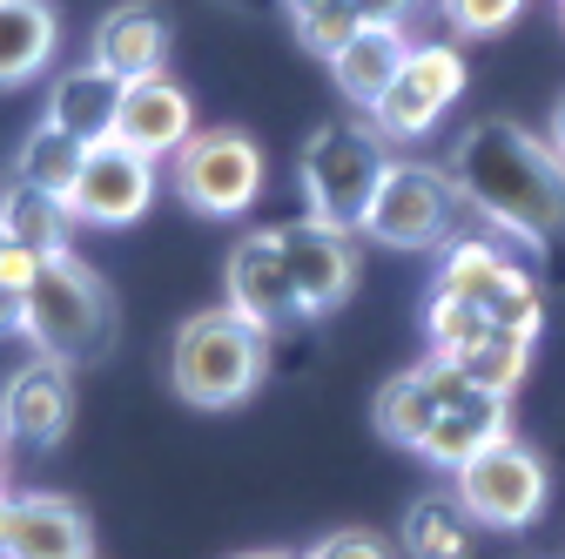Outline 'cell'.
<instances>
[{
	"label": "cell",
	"instance_id": "1",
	"mask_svg": "<svg viewBox=\"0 0 565 559\" xmlns=\"http://www.w3.org/2000/svg\"><path fill=\"white\" fill-rule=\"evenodd\" d=\"M451 182H458V202H471L491 230H505L519 243H545L565 230V162L525 122H505V115L471 122L451 149Z\"/></svg>",
	"mask_w": 565,
	"mask_h": 559
},
{
	"label": "cell",
	"instance_id": "2",
	"mask_svg": "<svg viewBox=\"0 0 565 559\" xmlns=\"http://www.w3.org/2000/svg\"><path fill=\"white\" fill-rule=\"evenodd\" d=\"M169 384L195 411H230V404H243L263 384V330L243 324L230 304L182 317V330L169 344Z\"/></svg>",
	"mask_w": 565,
	"mask_h": 559
},
{
	"label": "cell",
	"instance_id": "3",
	"mask_svg": "<svg viewBox=\"0 0 565 559\" xmlns=\"http://www.w3.org/2000/svg\"><path fill=\"white\" fill-rule=\"evenodd\" d=\"M391 156H384V135L358 128V122H323L303 156H297V182H303V209L310 223H330L343 236H364V217L377 202Z\"/></svg>",
	"mask_w": 565,
	"mask_h": 559
},
{
	"label": "cell",
	"instance_id": "4",
	"mask_svg": "<svg viewBox=\"0 0 565 559\" xmlns=\"http://www.w3.org/2000/svg\"><path fill=\"white\" fill-rule=\"evenodd\" d=\"M21 330L34 337V351L54 358V365H95L108 344H115V304H108V284L75 263V256H54L41 263L34 291H28V317Z\"/></svg>",
	"mask_w": 565,
	"mask_h": 559
},
{
	"label": "cell",
	"instance_id": "5",
	"mask_svg": "<svg viewBox=\"0 0 565 559\" xmlns=\"http://www.w3.org/2000/svg\"><path fill=\"white\" fill-rule=\"evenodd\" d=\"M169 189L195 217H243L263 196V149L243 128H195L169 156Z\"/></svg>",
	"mask_w": 565,
	"mask_h": 559
},
{
	"label": "cell",
	"instance_id": "6",
	"mask_svg": "<svg viewBox=\"0 0 565 559\" xmlns=\"http://www.w3.org/2000/svg\"><path fill=\"white\" fill-rule=\"evenodd\" d=\"M458 217V182L451 169H431L417 156H397L377 182V202L364 217V236L377 250H431Z\"/></svg>",
	"mask_w": 565,
	"mask_h": 559
},
{
	"label": "cell",
	"instance_id": "7",
	"mask_svg": "<svg viewBox=\"0 0 565 559\" xmlns=\"http://www.w3.org/2000/svg\"><path fill=\"white\" fill-rule=\"evenodd\" d=\"M545 493H552V478H545V458L519 439H499L484 458H471L451 485V499L471 513V526H491V532H519L545 513Z\"/></svg>",
	"mask_w": 565,
	"mask_h": 559
},
{
	"label": "cell",
	"instance_id": "8",
	"mask_svg": "<svg viewBox=\"0 0 565 559\" xmlns=\"http://www.w3.org/2000/svg\"><path fill=\"white\" fill-rule=\"evenodd\" d=\"M458 95H465V54H458V41H411L391 95L371 108V128L384 135V143H417V135H431L451 115Z\"/></svg>",
	"mask_w": 565,
	"mask_h": 559
},
{
	"label": "cell",
	"instance_id": "9",
	"mask_svg": "<svg viewBox=\"0 0 565 559\" xmlns=\"http://www.w3.org/2000/svg\"><path fill=\"white\" fill-rule=\"evenodd\" d=\"M156 202V162L135 156L128 143H88V162L67 189V217L75 223H95V230H121V223H141Z\"/></svg>",
	"mask_w": 565,
	"mask_h": 559
},
{
	"label": "cell",
	"instance_id": "10",
	"mask_svg": "<svg viewBox=\"0 0 565 559\" xmlns=\"http://www.w3.org/2000/svg\"><path fill=\"white\" fill-rule=\"evenodd\" d=\"M223 291H230V310H236L243 324H256L263 337L282 330L290 317H303L297 284H290V263H282V230H249V236L230 250Z\"/></svg>",
	"mask_w": 565,
	"mask_h": 559
},
{
	"label": "cell",
	"instance_id": "11",
	"mask_svg": "<svg viewBox=\"0 0 565 559\" xmlns=\"http://www.w3.org/2000/svg\"><path fill=\"white\" fill-rule=\"evenodd\" d=\"M67 425H75V371L54 358H28L0 391V439H14L28 452H54Z\"/></svg>",
	"mask_w": 565,
	"mask_h": 559
},
{
	"label": "cell",
	"instance_id": "12",
	"mask_svg": "<svg viewBox=\"0 0 565 559\" xmlns=\"http://www.w3.org/2000/svg\"><path fill=\"white\" fill-rule=\"evenodd\" d=\"M282 263H290V284L303 317H330L350 291H358V236H343L330 223H282Z\"/></svg>",
	"mask_w": 565,
	"mask_h": 559
},
{
	"label": "cell",
	"instance_id": "13",
	"mask_svg": "<svg viewBox=\"0 0 565 559\" xmlns=\"http://www.w3.org/2000/svg\"><path fill=\"white\" fill-rule=\"evenodd\" d=\"M0 559H95V526L61 493H21L0 526Z\"/></svg>",
	"mask_w": 565,
	"mask_h": 559
},
{
	"label": "cell",
	"instance_id": "14",
	"mask_svg": "<svg viewBox=\"0 0 565 559\" xmlns=\"http://www.w3.org/2000/svg\"><path fill=\"white\" fill-rule=\"evenodd\" d=\"M499 439H512V411H505V398H491V391L465 384L458 398H445V404H438V418H431V432H424L417 458L458 478L471 458H484Z\"/></svg>",
	"mask_w": 565,
	"mask_h": 559
},
{
	"label": "cell",
	"instance_id": "15",
	"mask_svg": "<svg viewBox=\"0 0 565 559\" xmlns=\"http://www.w3.org/2000/svg\"><path fill=\"white\" fill-rule=\"evenodd\" d=\"M189 135H195V102H189V88H175L169 75L128 82L121 115H115V143H128L135 156L162 162V156H175V149L189 143Z\"/></svg>",
	"mask_w": 565,
	"mask_h": 559
},
{
	"label": "cell",
	"instance_id": "16",
	"mask_svg": "<svg viewBox=\"0 0 565 559\" xmlns=\"http://www.w3.org/2000/svg\"><path fill=\"white\" fill-rule=\"evenodd\" d=\"M88 61L108 67L115 82H149V75H162V61H169V14L156 8V0H121V8L102 14Z\"/></svg>",
	"mask_w": 565,
	"mask_h": 559
},
{
	"label": "cell",
	"instance_id": "17",
	"mask_svg": "<svg viewBox=\"0 0 565 559\" xmlns=\"http://www.w3.org/2000/svg\"><path fill=\"white\" fill-rule=\"evenodd\" d=\"M458 391H465V371H458L451 358H424V365L397 371V378L377 391V432H384L391 445L417 452L424 432H431V418H438V404L458 398Z\"/></svg>",
	"mask_w": 565,
	"mask_h": 559
},
{
	"label": "cell",
	"instance_id": "18",
	"mask_svg": "<svg viewBox=\"0 0 565 559\" xmlns=\"http://www.w3.org/2000/svg\"><path fill=\"white\" fill-rule=\"evenodd\" d=\"M404 54H411L404 28H358V34H350V41L330 54V82H337V95H343L350 108H364V115H371V108L391 95Z\"/></svg>",
	"mask_w": 565,
	"mask_h": 559
},
{
	"label": "cell",
	"instance_id": "19",
	"mask_svg": "<svg viewBox=\"0 0 565 559\" xmlns=\"http://www.w3.org/2000/svg\"><path fill=\"white\" fill-rule=\"evenodd\" d=\"M121 95H128V82H115L108 67L82 61V67H67V75H54L41 122L67 128L75 143H108V135H115V115H121Z\"/></svg>",
	"mask_w": 565,
	"mask_h": 559
},
{
	"label": "cell",
	"instance_id": "20",
	"mask_svg": "<svg viewBox=\"0 0 565 559\" xmlns=\"http://www.w3.org/2000/svg\"><path fill=\"white\" fill-rule=\"evenodd\" d=\"M54 41H61V21L47 0H0V88L47 75Z\"/></svg>",
	"mask_w": 565,
	"mask_h": 559
},
{
	"label": "cell",
	"instance_id": "21",
	"mask_svg": "<svg viewBox=\"0 0 565 559\" xmlns=\"http://www.w3.org/2000/svg\"><path fill=\"white\" fill-rule=\"evenodd\" d=\"M67 230H75V217H67L61 196H41L28 182L0 189V243L34 250L41 263H54V256H67Z\"/></svg>",
	"mask_w": 565,
	"mask_h": 559
},
{
	"label": "cell",
	"instance_id": "22",
	"mask_svg": "<svg viewBox=\"0 0 565 559\" xmlns=\"http://www.w3.org/2000/svg\"><path fill=\"white\" fill-rule=\"evenodd\" d=\"M471 513L451 499V493H424L404 506V552L411 559H471Z\"/></svg>",
	"mask_w": 565,
	"mask_h": 559
},
{
	"label": "cell",
	"instance_id": "23",
	"mask_svg": "<svg viewBox=\"0 0 565 559\" xmlns=\"http://www.w3.org/2000/svg\"><path fill=\"white\" fill-rule=\"evenodd\" d=\"M82 162H88V143H75V135L54 128V122H34V135L14 149V182H28V189L67 202V189H75Z\"/></svg>",
	"mask_w": 565,
	"mask_h": 559
},
{
	"label": "cell",
	"instance_id": "24",
	"mask_svg": "<svg viewBox=\"0 0 565 559\" xmlns=\"http://www.w3.org/2000/svg\"><path fill=\"white\" fill-rule=\"evenodd\" d=\"M505 276V250L491 243V236H458L451 250H445V263H438V284H431V297H451V304H478L491 284Z\"/></svg>",
	"mask_w": 565,
	"mask_h": 559
},
{
	"label": "cell",
	"instance_id": "25",
	"mask_svg": "<svg viewBox=\"0 0 565 559\" xmlns=\"http://www.w3.org/2000/svg\"><path fill=\"white\" fill-rule=\"evenodd\" d=\"M451 365L465 371V384H478V391H491V398H512V391L525 384L532 344H525V337H505V330H491L478 351H465V358H451Z\"/></svg>",
	"mask_w": 565,
	"mask_h": 559
},
{
	"label": "cell",
	"instance_id": "26",
	"mask_svg": "<svg viewBox=\"0 0 565 559\" xmlns=\"http://www.w3.org/2000/svg\"><path fill=\"white\" fill-rule=\"evenodd\" d=\"M478 310H484V324H491V330L525 337V344H532V337H539V324H545V297H539V284H532L519 263H505V276L478 297Z\"/></svg>",
	"mask_w": 565,
	"mask_h": 559
},
{
	"label": "cell",
	"instance_id": "27",
	"mask_svg": "<svg viewBox=\"0 0 565 559\" xmlns=\"http://www.w3.org/2000/svg\"><path fill=\"white\" fill-rule=\"evenodd\" d=\"M282 14H290V28H297V41L310 48V54H337L350 34L364 28V14H358V0H282Z\"/></svg>",
	"mask_w": 565,
	"mask_h": 559
},
{
	"label": "cell",
	"instance_id": "28",
	"mask_svg": "<svg viewBox=\"0 0 565 559\" xmlns=\"http://www.w3.org/2000/svg\"><path fill=\"white\" fill-rule=\"evenodd\" d=\"M424 330H431V351H438V358H465V351H478V344L491 337L484 310H478V304H451V297H431Z\"/></svg>",
	"mask_w": 565,
	"mask_h": 559
},
{
	"label": "cell",
	"instance_id": "29",
	"mask_svg": "<svg viewBox=\"0 0 565 559\" xmlns=\"http://www.w3.org/2000/svg\"><path fill=\"white\" fill-rule=\"evenodd\" d=\"M438 14L451 34L465 41H491V34H505L519 14H525V0H438Z\"/></svg>",
	"mask_w": 565,
	"mask_h": 559
},
{
	"label": "cell",
	"instance_id": "30",
	"mask_svg": "<svg viewBox=\"0 0 565 559\" xmlns=\"http://www.w3.org/2000/svg\"><path fill=\"white\" fill-rule=\"evenodd\" d=\"M303 559H391V546L377 532H323L303 546Z\"/></svg>",
	"mask_w": 565,
	"mask_h": 559
},
{
	"label": "cell",
	"instance_id": "31",
	"mask_svg": "<svg viewBox=\"0 0 565 559\" xmlns=\"http://www.w3.org/2000/svg\"><path fill=\"white\" fill-rule=\"evenodd\" d=\"M34 276H41V256H34V250L0 243V284H8L14 297H28V291H34Z\"/></svg>",
	"mask_w": 565,
	"mask_h": 559
},
{
	"label": "cell",
	"instance_id": "32",
	"mask_svg": "<svg viewBox=\"0 0 565 559\" xmlns=\"http://www.w3.org/2000/svg\"><path fill=\"white\" fill-rule=\"evenodd\" d=\"M21 317H28V297H14L8 284H0V337H14V330H21Z\"/></svg>",
	"mask_w": 565,
	"mask_h": 559
},
{
	"label": "cell",
	"instance_id": "33",
	"mask_svg": "<svg viewBox=\"0 0 565 559\" xmlns=\"http://www.w3.org/2000/svg\"><path fill=\"white\" fill-rule=\"evenodd\" d=\"M545 143H552V156L565 162V95L552 102V122H545Z\"/></svg>",
	"mask_w": 565,
	"mask_h": 559
},
{
	"label": "cell",
	"instance_id": "34",
	"mask_svg": "<svg viewBox=\"0 0 565 559\" xmlns=\"http://www.w3.org/2000/svg\"><path fill=\"white\" fill-rule=\"evenodd\" d=\"M236 559H303V552H276V546H256V552H236Z\"/></svg>",
	"mask_w": 565,
	"mask_h": 559
},
{
	"label": "cell",
	"instance_id": "35",
	"mask_svg": "<svg viewBox=\"0 0 565 559\" xmlns=\"http://www.w3.org/2000/svg\"><path fill=\"white\" fill-rule=\"evenodd\" d=\"M0 493H8V439H0Z\"/></svg>",
	"mask_w": 565,
	"mask_h": 559
},
{
	"label": "cell",
	"instance_id": "36",
	"mask_svg": "<svg viewBox=\"0 0 565 559\" xmlns=\"http://www.w3.org/2000/svg\"><path fill=\"white\" fill-rule=\"evenodd\" d=\"M8 506H14V499H8V493H0V526H8Z\"/></svg>",
	"mask_w": 565,
	"mask_h": 559
},
{
	"label": "cell",
	"instance_id": "37",
	"mask_svg": "<svg viewBox=\"0 0 565 559\" xmlns=\"http://www.w3.org/2000/svg\"><path fill=\"white\" fill-rule=\"evenodd\" d=\"M558 28H565V0H558Z\"/></svg>",
	"mask_w": 565,
	"mask_h": 559
}]
</instances>
